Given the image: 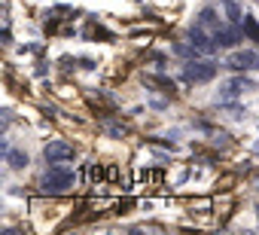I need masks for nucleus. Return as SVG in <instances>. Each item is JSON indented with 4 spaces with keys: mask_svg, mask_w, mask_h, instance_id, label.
Returning <instances> with one entry per match:
<instances>
[{
    "mask_svg": "<svg viewBox=\"0 0 259 235\" xmlns=\"http://www.w3.org/2000/svg\"><path fill=\"white\" fill-rule=\"evenodd\" d=\"M213 73H217L213 61H189L186 64V76L192 83H207V80H213Z\"/></svg>",
    "mask_w": 259,
    "mask_h": 235,
    "instance_id": "obj_2",
    "label": "nucleus"
},
{
    "mask_svg": "<svg viewBox=\"0 0 259 235\" xmlns=\"http://www.w3.org/2000/svg\"><path fill=\"white\" fill-rule=\"evenodd\" d=\"M189 43H192V49H198V52H204V55H210V52L217 49V43H210L201 28H192V31H189Z\"/></svg>",
    "mask_w": 259,
    "mask_h": 235,
    "instance_id": "obj_5",
    "label": "nucleus"
},
{
    "mask_svg": "<svg viewBox=\"0 0 259 235\" xmlns=\"http://www.w3.org/2000/svg\"><path fill=\"white\" fill-rule=\"evenodd\" d=\"M70 183H73V171H70V168L55 165V168H49V171L43 174V189H46V192H64Z\"/></svg>",
    "mask_w": 259,
    "mask_h": 235,
    "instance_id": "obj_1",
    "label": "nucleus"
},
{
    "mask_svg": "<svg viewBox=\"0 0 259 235\" xmlns=\"http://www.w3.org/2000/svg\"><path fill=\"white\" fill-rule=\"evenodd\" d=\"M201 25H217V13L213 10H204L201 13Z\"/></svg>",
    "mask_w": 259,
    "mask_h": 235,
    "instance_id": "obj_10",
    "label": "nucleus"
},
{
    "mask_svg": "<svg viewBox=\"0 0 259 235\" xmlns=\"http://www.w3.org/2000/svg\"><path fill=\"white\" fill-rule=\"evenodd\" d=\"M43 156H46L49 162H67V159H73V147L64 144V141H52V144H46Z\"/></svg>",
    "mask_w": 259,
    "mask_h": 235,
    "instance_id": "obj_3",
    "label": "nucleus"
},
{
    "mask_svg": "<svg viewBox=\"0 0 259 235\" xmlns=\"http://www.w3.org/2000/svg\"><path fill=\"white\" fill-rule=\"evenodd\" d=\"M244 28H247V34H250L253 40H259V25H256L253 19H244Z\"/></svg>",
    "mask_w": 259,
    "mask_h": 235,
    "instance_id": "obj_9",
    "label": "nucleus"
},
{
    "mask_svg": "<svg viewBox=\"0 0 259 235\" xmlns=\"http://www.w3.org/2000/svg\"><path fill=\"white\" fill-rule=\"evenodd\" d=\"M253 153H259V144H256V147H253Z\"/></svg>",
    "mask_w": 259,
    "mask_h": 235,
    "instance_id": "obj_11",
    "label": "nucleus"
},
{
    "mask_svg": "<svg viewBox=\"0 0 259 235\" xmlns=\"http://www.w3.org/2000/svg\"><path fill=\"white\" fill-rule=\"evenodd\" d=\"M229 67H235V70H256L259 67V55L256 52H232L229 55Z\"/></svg>",
    "mask_w": 259,
    "mask_h": 235,
    "instance_id": "obj_4",
    "label": "nucleus"
},
{
    "mask_svg": "<svg viewBox=\"0 0 259 235\" xmlns=\"http://www.w3.org/2000/svg\"><path fill=\"white\" fill-rule=\"evenodd\" d=\"M241 89H247V83H244V80H232V83H226V86H223V92L217 95V101H232Z\"/></svg>",
    "mask_w": 259,
    "mask_h": 235,
    "instance_id": "obj_6",
    "label": "nucleus"
},
{
    "mask_svg": "<svg viewBox=\"0 0 259 235\" xmlns=\"http://www.w3.org/2000/svg\"><path fill=\"white\" fill-rule=\"evenodd\" d=\"M238 40H241V31H238V28H232V31H220V28H217V43H220V46H235Z\"/></svg>",
    "mask_w": 259,
    "mask_h": 235,
    "instance_id": "obj_7",
    "label": "nucleus"
},
{
    "mask_svg": "<svg viewBox=\"0 0 259 235\" xmlns=\"http://www.w3.org/2000/svg\"><path fill=\"white\" fill-rule=\"evenodd\" d=\"M7 159L13 168H25L28 165V153H19V150H7Z\"/></svg>",
    "mask_w": 259,
    "mask_h": 235,
    "instance_id": "obj_8",
    "label": "nucleus"
}]
</instances>
